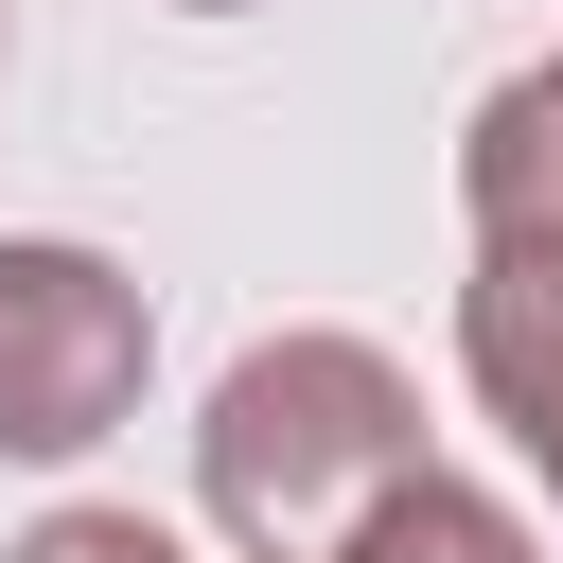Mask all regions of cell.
<instances>
[{
    "mask_svg": "<svg viewBox=\"0 0 563 563\" xmlns=\"http://www.w3.org/2000/svg\"><path fill=\"white\" fill-rule=\"evenodd\" d=\"M457 194H475V246H563V53L510 70L457 141Z\"/></svg>",
    "mask_w": 563,
    "mask_h": 563,
    "instance_id": "277c9868",
    "label": "cell"
},
{
    "mask_svg": "<svg viewBox=\"0 0 563 563\" xmlns=\"http://www.w3.org/2000/svg\"><path fill=\"white\" fill-rule=\"evenodd\" d=\"M334 563H545V545H528L475 475H440V457H422L405 493H369V510H352V545H334Z\"/></svg>",
    "mask_w": 563,
    "mask_h": 563,
    "instance_id": "5b68a950",
    "label": "cell"
},
{
    "mask_svg": "<svg viewBox=\"0 0 563 563\" xmlns=\"http://www.w3.org/2000/svg\"><path fill=\"white\" fill-rule=\"evenodd\" d=\"M457 369H475V405L510 422V457L563 493V246H475V282H457Z\"/></svg>",
    "mask_w": 563,
    "mask_h": 563,
    "instance_id": "3957f363",
    "label": "cell"
},
{
    "mask_svg": "<svg viewBox=\"0 0 563 563\" xmlns=\"http://www.w3.org/2000/svg\"><path fill=\"white\" fill-rule=\"evenodd\" d=\"M176 18H246V0H176Z\"/></svg>",
    "mask_w": 563,
    "mask_h": 563,
    "instance_id": "52a82bcc",
    "label": "cell"
},
{
    "mask_svg": "<svg viewBox=\"0 0 563 563\" xmlns=\"http://www.w3.org/2000/svg\"><path fill=\"white\" fill-rule=\"evenodd\" d=\"M0 563H194L176 528H141V510H35Z\"/></svg>",
    "mask_w": 563,
    "mask_h": 563,
    "instance_id": "8992f818",
    "label": "cell"
},
{
    "mask_svg": "<svg viewBox=\"0 0 563 563\" xmlns=\"http://www.w3.org/2000/svg\"><path fill=\"white\" fill-rule=\"evenodd\" d=\"M141 369H158V299L70 246V229H18L0 246V457H88L141 422Z\"/></svg>",
    "mask_w": 563,
    "mask_h": 563,
    "instance_id": "7a4b0ae2",
    "label": "cell"
},
{
    "mask_svg": "<svg viewBox=\"0 0 563 563\" xmlns=\"http://www.w3.org/2000/svg\"><path fill=\"white\" fill-rule=\"evenodd\" d=\"M422 475V387L369 334H246L194 422V510L246 563H334L369 493Z\"/></svg>",
    "mask_w": 563,
    "mask_h": 563,
    "instance_id": "6da1fadb",
    "label": "cell"
},
{
    "mask_svg": "<svg viewBox=\"0 0 563 563\" xmlns=\"http://www.w3.org/2000/svg\"><path fill=\"white\" fill-rule=\"evenodd\" d=\"M0 53H18V0H0Z\"/></svg>",
    "mask_w": 563,
    "mask_h": 563,
    "instance_id": "ba28073f",
    "label": "cell"
}]
</instances>
